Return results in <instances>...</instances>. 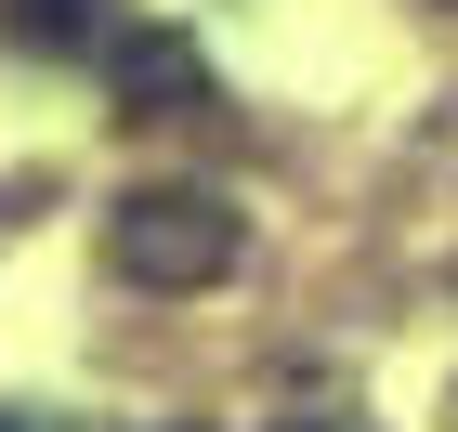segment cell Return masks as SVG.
<instances>
[{"label": "cell", "mask_w": 458, "mask_h": 432, "mask_svg": "<svg viewBox=\"0 0 458 432\" xmlns=\"http://www.w3.org/2000/svg\"><path fill=\"white\" fill-rule=\"evenodd\" d=\"M236 250H249L236 210L197 197V183H144V197H118V223H106V262H118L131 288H210Z\"/></svg>", "instance_id": "6da1fadb"}, {"label": "cell", "mask_w": 458, "mask_h": 432, "mask_svg": "<svg viewBox=\"0 0 458 432\" xmlns=\"http://www.w3.org/2000/svg\"><path fill=\"white\" fill-rule=\"evenodd\" d=\"M106 79H118V106H131V118H197V106H210V66H197L171 27H131V39L106 53Z\"/></svg>", "instance_id": "7a4b0ae2"}, {"label": "cell", "mask_w": 458, "mask_h": 432, "mask_svg": "<svg viewBox=\"0 0 458 432\" xmlns=\"http://www.w3.org/2000/svg\"><path fill=\"white\" fill-rule=\"evenodd\" d=\"M13 13V39H39V53H79L92 39V0H0Z\"/></svg>", "instance_id": "3957f363"}, {"label": "cell", "mask_w": 458, "mask_h": 432, "mask_svg": "<svg viewBox=\"0 0 458 432\" xmlns=\"http://www.w3.org/2000/svg\"><path fill=\"white\" fill-rule=\"evenodd\" d=\"M0 432H13V419H0Z\"/></svg>", "instance_id": "277c9868"}]
</instances>
